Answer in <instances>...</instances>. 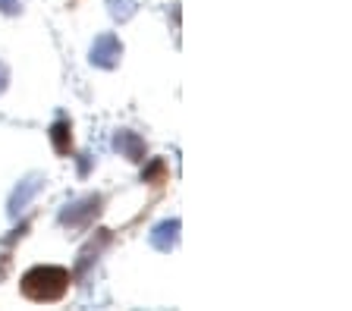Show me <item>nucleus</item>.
<instances>
[{
    "label": "nucleus",
    "instance_id": "f257e3e1",
    "mask_svg": "<svg viewBox=\"0 0 352 311\" xmlns=\"http://www.w3.org/2000/svg\"><path fill=\"white\" fill-rule=\"evenodd\" d=\"M69 270L57 264H35L22 274V296L32 302H57L69 289Z\"/></svg>",
    "mask_w": 352,
    "mask_h": 311
},
{
    "label": "nucleus",
    "instance_id": "f03ea898",
    "mask_svg": "<svg viewBox=\"0 0 352 311\" xmlns=\"http://www.w3.org/2000/svg\"><path fill=\"white\" fill-rule=\"evenodd\" d=\"M101 205H104L101 195H85V198H76V201H69V205L60 211L57 220H60V227H69V230H85L88 223L101 214Z\"/></svg>",
    "mask_w": 352,
    "mask_h": 311
},
{
    "label": "nucleus",
    "instance_id": "7ed1b4c3",
    "mask_svg": "<svg viewBox=\"0 0 352 311\" xmlns=\"http://www.w3.org/2000/svg\"><path fill=\"white\" fill-rule=\"evenodd\" d=\"M88 60H91V67H98V69H117L120 60H123V41H120L113 32H101V35L91 41Z\"/></svg>",
    "mask_w": 352,
    "mask_h": 311
},
{
    "label": "nucleus",
    "instance_id": "20e7f679",
    "mask_svg": "<svg viewBox=\"0 0 352 311\" xmlns=\"http://www.w3.org/2000/svg\"><path fill=\"white\" fill-rule=\"evenodd\" d=\"M44 183H47V176H41V173H29V176L22 179L19 185L13 189V195H10V201H7V214L10 217H19L25 207L35 201V195L44 189Z\"/></svg>",
    "mask_w": 352,
    "mask_h": 311
},
{
    "label": "nucleus",
    "instance_id": "39448f33",
    "mask_svg": "<svg viewBox=\"0 0 352 311\" xmlns=\"http://www.w3.org/2000/svg\"><path fill=\"white\" fill-rule=\"evenodd\" d=\"M179 230H183L179 217H167V220H161L151 233H148V242H151V249H157V252L170 255L176 245H179Z\"/></svg>",
    "mask_w": 352,
    "mask_h": 311
},
{
    "label": "nucleus",
    "instance_id": "423d86ee",
    "mask_svg": "<svg viewBox=\"0 0 352 311\" xmlns=\"http://www.w3.org/2000/svg\"><path fill=\"white\" fill-rule=\"evenodd\" d=\"M113 148L132 163H145L148 161V148H145V139L139 133H132V129H117L113 133Z\"/></svg>",
    "mask_w": 352,
    "mask_h": 311
},
{
    "label": "nucleus",
    "instance_id": "0eeeda50",
    "mask_svg": "<svg viewBox=\"0 0 352 311\" xmlns=\"http://www.w3.org/2000/svg\"><path fill=\"white\" fill-rule=\"evenodd\" d=\"M51 141H54V148H57V154H69V148H73V126H69V119H57L54 123Z\"/></svg>",
    "mask_w": 352,
    "mask_h": 311
},
{
    "label": "nucleus",
    "instance_id": "6e6552de",
    "mask_svg": "<svg viewBox=\"0 0 352 311\" xmlns=\"http://www.w3.org/2000/svg\"><path fill=\"white\" fill-rule=\"evenodd\" d=\"M107 13L117 23H129L132 16L139 13V0H107Z\"/></svg>",
    "mask_w": 352,
    "mask_h": 311
},
{
    "label": "nucleus",
    "instance_id": "1a4fd4ad",
    "mask_svg": "<svg viewBox=\"0 0 352 311\" xmlns=\"http://www.w3.org/2000/svg\"><path fill=\"white\" fill-rule=\"evenodd\" d=\"M161 176H164V161H161V157H154L151 167L142 173V183H151V179H161Z\"/></svg>",
    "mask_w": 352,
    "mask_h": 311
},
{
    "label": "nucleus",
    "instance_id": "9d476101",
    "mask_svg": "<svg viewBox=\"0 0 352 311\" xmlns=\"http://www.w3.org/2000/svg\"><path fill=\"white\" fill-rule=\"evenodd\" d=\"M22 10V0H0V13L7 16H16Z\"/></svg>",
    "mask_w": 352,
    "mask_h": 311
},
{
    "label": "nucleus",
    "instance_id": "9b49d317",
    "mask_svg": "<svg viewBox=\"0 0 352 311\" xmlns=\"http://www.w3.org/2000/svg\"><path fill=\"white\" fill-rule=\"evenodd\" d=\"M7 85H10V69H7V63L0 60V95L7 91Z\"/></svg>",
    "mask_w": 352,
    "mask_h": 311
}]
</instances>
